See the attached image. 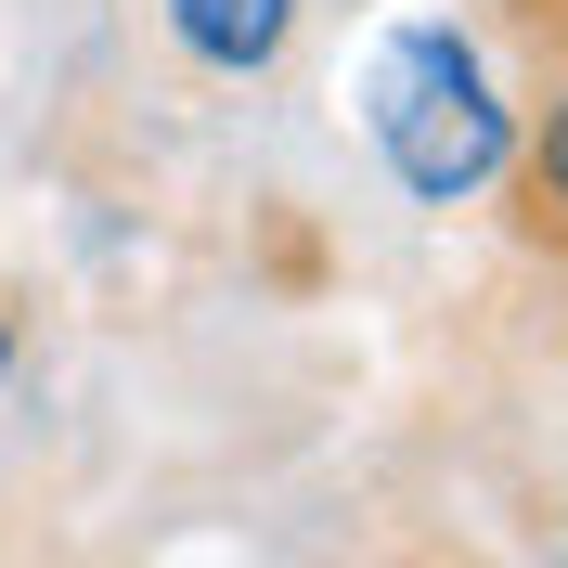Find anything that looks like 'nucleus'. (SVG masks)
I'll list each match as a JSON object with an SVG mask.
<instances>
[{"instance_id": "obj_3", "label": "nucleus", "mask_w": 568, "mask_h": 568, "mask_svg": "<svg viewBox=\"0 0 568 568\" xmlns=\"http://www.w3.org/2000/svg\"><path fill=\"white\" fill-rule=\"evenodd\" d=\"M155 27H169V52H181L194 78L246 91V78H272L284 52H297L311 0H155Z\"/></svg>"}, {"instance_id": "obj_1", "label": "nucleus", "mask_w": 568, "mask_h": 568, "mask_svg": "<svg viewBox=\"0 0 568 568\" xmlns=\"http://www.w3.org/2000/svg\"><path fill=\"white\" fill-rule=\"evenodd\" d=\"M362 142H375L388 194L426 220L504 207V181H517V78L465 13H400L362 52Z\"/></svg>"}, {"instance_id": "obj_2", "label": "nucleus", "mask_w": 568, "mask_h": 568, "mask_svg": "<svg viewBox=\"0 0 568 568\" xmlns=\"http://www.w3.org/2000/svg\"><path fill=\"white\" fill-rule=\"evenodd\" d=\"M542 27V78L517 91V181H504V207H517V246L568 258V0H530Z\"/></svg>"}, {"instance_id": "obj_5", "label": "nucleus", "mask_w": 568, "mask_h": 568, "mask_svg": "<svg viewBox=\"0 0 568 568\" xmlns=\"http://www.w3.org/2000/svg\"><path fill=\"white\" fill-rule=\"evenodd\" d=\"M556 375H568V336H556Z\"/></svg>"}, {"instance_id": "obj_4", "label": "nucleus", "mask_w": 568, "mask_h": 568, "mask_svg": "<svg viewBox=\"0 0 568 568\" xmlns=\"http://www.w3.org/2000/svg\"><path fill=\"white\" fill-rule=\"evenodd\" d=\"M13 375H27V336H13V311H0V388H13Z\"/></svg>"}]
</instances>
